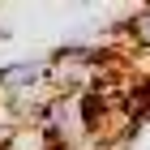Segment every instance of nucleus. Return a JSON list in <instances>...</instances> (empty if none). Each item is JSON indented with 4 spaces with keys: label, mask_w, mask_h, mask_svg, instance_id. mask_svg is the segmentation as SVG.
Here are the masks:
<instances>
[{
    "label": "nucleus",
    "mask_w": 150,
    "mask_h": 150,
    "mask_svg": "<svg viewBox=\"0 0 150 150\" xmlns=\"http://www.w3.org/2000/svg\"><path fill=\"white\" fill-rule=\"evenodd\" d=\"M39 129H43L56 150H81L94 142V112L86 94H52L39 116Z\"/></svg>",
    "instance_id": "obj_1"
},
{
    "label": "nucleus",
    "mask_w": 150,
    "mask_h": 150,
    "mask_svg": "<svg viewBox=\"0 0 150 150\" xmlns=\"http://www.w3.org/2000/svg\"><path fill=\"white\" fill-rule=\"evenodd\" d=\"M47 86V60H13L0 69V94H26V90H39Z\"/></svg>",
    "instance_id": "obj_2"
},
{
    "label": "nucleus",
    "mask_w": 150,
    "mask_h": 150,
    "mask_svg": "<svg viewBox=\"0 0 150 150\" xmlns=\"http://www.w3.org/2000/svg\"><path fill=\"white\" fill-rule=\"evenodd\" d=\"M4 150H56V146H52V137H47L43 129H39V120H35V125L17 129V133L4 142Z\"/></svg>",
    "instance_id": "obj_3"
},
{
    "label": "nucleus",
    "mask_w": 150,
    "mask_h": 150,
    "mask_svg": "<svg viewBox=\"0 0 150 150\" xmlns=\"http://www.w3.org/2000/svg\"><path fill=\"white\" fill-rule=\"evenodd\" d=\"M125 35H129V43H133V52L150 56V4H146V9H137V13L125 22Z\"/></svg>",
    "instance_id": "obj_4"
}]
</instances>
